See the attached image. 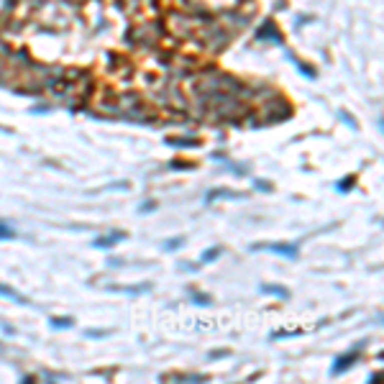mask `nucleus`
Instances as JSON below:
<instances>
[{
	"label": "nucleus",
	"instance_id": "nucleus-5",
	"mask_svg": "<svg viewBox=\"0 0 384 384\" xmlns=\"http://www.w3.org/2000/svg\"><path fill=\"white\" fill-rule=\"evenodd\" d=\"M121 238H123V233H116V236H108V241H95V246H100V248L103 246H113V243H118Z\"/></svg>",
	"mask_w": 384,
	"mask_h": 384
},
{
	"label": "nucleus",
	"instance_id": "nucleus-2",
	"mask_svg": "<svg viewBox=\"0 0 384 384\" xmlns=\"http://www.w3.org/2000/svg\"><path fill=\"white\" fill-rule=\"evenodd\" d=\"M353 361H356V353H346V356H341V358H338V364L333 366V374H341L343 369H348V366L353 364Z\"/></svg>",
	"mask_w": 384,
	"mask_h": 384
},
{
	"label": "nucleus",
	"instance_id": "nucleus-1",
	"mask_svg": "<svg viewBox=\"0 0 384 384\" xmlns=\"http://www.w3.org/2000/svg\"><path fill=\"white\" fill-rule=\"evenodd\" d=\"M254 248H256V251H259V248H264V251H274V254H282V256H289V259L297 256V248L295 246H282V243H259Z\"/></svg>",
	"mask_w": 384,
	"mask_h": 384
},
{
	"label": "nucleus",
	"instance_id": "nucleus-3",
	"mask_svg": "<svg viewBox=\"0 0 384 384\" xmlns=\"http://www.w3.org/2000/svg\"><path fill=\"white\" fill-rule=\"evenodd\" d=\"M261 292H266V295H277V297H282V300L287 297V289H284V287H274V284H264Z\"/></svg>",
	"mask_w": 384,
	"mask_h": 384
},
{
	"label": "nucleus",
	"instance_id": "nucleus-6",
	"mask_svg": "<svg viewBox=\"0 0 384 384\" xmlns=\"http://www.w3.org/2000/svg\"><path fill=\"white\" fill-rule=\"evenodd\" d=\"M52 325H54V328H70V325H72V320H70V318H54V320H52Z\"/></svg>",
	"mask_w": 384,
	"mask_h": 384
},
{
	"label": "nucleus",
	"instance_id": "nucleus-4",
	"mask_svg": "<svg viewBox=\"0 0 384 384\" xmlns=\"http://www.w3.org/2000/svg\"><path fill=\"white\" fill-rule=\"evenodd\" d=\"M0 295H6V297H11V300H16V302H26L24 297L18 295V292H13L11 287H6V284H0Z\"/></svg>",
	"mask_w": 384,
	"mask_h": 384
},
{
	"label": "nucleus",
	"instance_id": "nucleus-7",
	"mask_svg": "<svg viewBox=\"0 0 384 384\" xmlns=\"http://www.w3.org/2000/svg\"><path fill=\"white\" fill-rule=\"evenodd\" d=\"M220 254V248H213V251H205L202 254V261H213V256H218Z\"/></svg>",
	"mask_w": 384,
	"mask_h": 384
},
{
	"label": "nucleus",
	"instance_id": "nucleus-8",
	"mask_svg": "<svg viewBox=\"0 0 384 384\" xmlns=\"http://www.w3.org/2000/svg\"><path fill=\"white\" fill-rule=\"evenodd\" d=\"M351 185H353V177H348V179H346V182H341V185H338V190H348Z\"/></svg>",
	"mask_w": 384,
	"mask_h": 384
}]
</instances>
